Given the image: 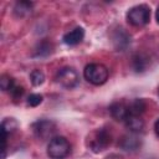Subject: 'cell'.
Masks as SVG:
<instances>
[{
	"mask_svg": "<svg viewBox=\"0 0 159 159\" xmlns=\"http://www.w3.org/2000/svg\"><path fill=\"white\" fill-rule=\"evenodd\" d=\"M112 142V135L106 128H99L91 132L87 137V145L93 153H99L107 149Z\"/></svg>",
	"mask_w": 159,
	"mask_h": 159,
	"instance_id": "cell-1",
	"label": "cell"
},
{
	"mask_svg": "<svg viewBox=\"0 0 159 159\" xmlns=\"http://www.w3.org/2000/svg\"><path fill=\"white\" fill-rule=\"evenodd\" d=\"M83 76L89 83H92L94 86H101L107 82L109 71L102 63H89L84 67Z\"/></svg>",
	"mask_w": 159,
	"mask_h": 159,
	"instance_id": "cell-2",
	"label": "cell"
},
{
	"mask_svg": "<svg viewBox=\"0 0 159 159\" xmlns=\"http://www.w3.org/2000/svg\"><path fill=\"white\" fill-rule=\"evenodd\" d=\"M71 152V144L65 137H53L47 145V155L51 159H63Z\"/></svg>",
	"mask_w": 159,
	"mask_h": 159,
	"instance_id": "cell-3",
	"label": "cell"
},
{
	"mask_svg": "<svg viewBox=\"0 0 159 159\" xmlns=\"http://www.w3.org/2000/svg\"><path fill=\"white\" fill-rule=\"evenodd\" d=\"M127 20L132 26H145L150 20V9L147 5H137L127 12Z\"/></svg>",
	"mask_w": 159,
	"mask_h": 159,
	"instance_id": "cell-4",
	"label": "cell"
},
{
	"mask_svg": "<svg viewBox=\"0 0 159 159\" xmlns=\"http://www.w3.org/2000/svg\"><path fill=\"white\" fill-rule=\"evenodd\" d=\"M55 80L63 88L72 89V88H75L78 84L80 76H78V73H77V71L75 68H72V67H63V68L58 70V72L56 73Z\"/></svg>",
	"mask_w": 159,
	"mask_h": 159,
	"instance_id": "cell-5",
	"label": "cell"
},
{
	"mask_svg": "<svg viewBox=\"0 0 159 159\" xmlns=\"http://www.w3.org/2000/svg\"><path fill=\"white\" fill-rule=\"evenodd\" d=\"M32 132L35 137L41 140H51L56 132V124L50 119H40L32 124Z\"/></svg>",
	"mask_w": 159,
	"mask_h": 159,
	"instance_id": "cell-6",
	"label": "cell"
},
{
	"mask_svg": "<svg viewBox=\"0 0 159 159\" xmlns=\"http://www.w3.org/2000/svg\"><path fill=\"white\" fill-rule=\"evenodd\" d=\"M109 112L116 120H122V122H124V119L129 114L128 106L124 102H113L109 106Z\"/></svg>",
	"mask_w": 159,
	"mask_h": 159,
	"instance_id": "cell-7",
	"label": "cell"
},
{
	"mask_svg": "<svg viewBox=\"0 0 159 159\" xmlns=\"http://www.w3.org/2000/svg\"><path fill=\"white\" fill-rule=\"evenodd\" d=\"M124 123H125V127H127L132 133H134V134L140 133V132H143V129H144V120H143L142 117L138 116V114H132V113H129V114L127 116V118L124 119Z\"/></svg>",
	"mask_w": 159,
	"mask_h": 159,
	"instance_id": "cell-8",
	"label": "cell"
},
{
	"mask_svg": "<svg viewBox=\"0 0 159 159\" xmlns=\"http://www.w3.org/2000/svg\"><path fill=\"white\" fill-rule=\"evenodd\" d=\"M83 37H84V30H83L82 27H76V29H73V30L66 32V34L63 35L62 40H63V42H65L66 45H68V46H76V45H78L80 42H82Z\"/></svg>",
	"mask_w": 159,
	"mask_h": 159,
	"instance_id": "cell-9",
	"label": "cell"
},
{
	"mask_svg": "<svg viewBox=\"0 0 159 159\" xmlns=\"http://www.w3.org/2000/svg\"><path fill=\"white\" fill-rule=\"evenodd\" d=\"M119 147L127 152H134L140 147V140L135 135H124L119 140Z\"/></svg>",
	"mask_w": 159,
	"mask_h": 159,
	"instance_id": "cell-10",
	"label": "cell"
},
{
	"mask_svg": "<svg viewBox=\"0 0 159 159\" xmlns=\"http://www.w3.org/2000/svg\"><path fill=\"white\" fill-rule=\"evenodd\" d=\"M17 129V122L14 118H5L1 123V140L6 142L7 137Z\"/></svg>",
	"mask_w": 159,
	"mask_h": 159,
	"instance_id": "cell-11",
	"label": "cell"
},
{
	"mask_svg": "<svg viewBox=\"0 0 159 159\" xmlns=\"http://www.w3.org/2000/svg\"><path fill=\"white\" fill-rule=\"evenodd\" d=\"M31 9H32V2H30V1H19L14 6V14L17 17H22V16L29 15L31 12Z\"/></svg>",
	"mask_w": 159,
	"mask_h": 159,
	"instance_id": "cell-12",
	"label": "cell"
},
{
	"mask_svg": "<svg viewBox=\"0 0 159 159\" xmlns=\"http://www.w3.org/2000/svg\"><path fill=\"white\" fill-rule=\"evenodd\" d=\"M145 108H147V104H145L144 99H140V98L134 99V101L128 106L129 113H132V114H138V116H142V113L145 111Z\"/></svg>",
	"mask_w": 159,
	"mask_h": 159,
	"instance_id": "cell-13",
	"label": "cell"
},
{
	"mask_svg": "<svg viewBox=\"0 0 159 159\" xmlns=\"http://www.w3.org/2000/svg\"><path fill=\"white\" fill-rule=\"evenodd\" d=\"M16 84H15V82H14V78L12 77H10L9 75H2L1 77H0V87H1V89L2 91H9V92H11V89L15 87Z\"/></svg>",
	"mask_w": 159,
	"mask_h": 159,
	"instance_id": "cell-14",
	"label": "cell"
},
{
	"mask_svg": "<svg viewBox=\"0 0 159 159\" xmlns=\"http://www.w3.org/2000/svg\"><path fill=\"white\" fill-rule=\"evenodd\" d=\"M30 81L32 83V86L37 87V86H41L45 81V75L42 71L40 70H34L31 73H30Z\"/></svg>",
	"mask_w": 159,
	"mask_h": 159,
	"instance_id": "cell-15",
	"label": "cell"
},
{
	"mask_svg": "<svg viewBox=\"0 0 159 159\" xmlns=\"http://www.w3.org/2000/svg\"><path fill=\"white\" fill-rule=\"evenodd\" d=\"M51 50H52L51 43H48L47 41H42L39 43V46L36 48V55L37 56H47L51 53Z\"/></svg>",
	"mask_w": 159,
	"mask_h": 159,
	"instance_id": "cell-16",
	"label": "cell"
},
{
	"mask_svg": "<svg viewBox=\"0 0 159 159\" xmlns=\"http://www.w3.org/2000/svg\"><path fill=\"white\" fill-rule=\"evenodd\" d=\"M124 34H125V31H124L123 29H118V31H117L116 35H114V42H116V46H117L118 48H124V47L129 43V41L122 40V36H124Z\"/></svg>",
	"mask_w": 159,
	"mask_h": 159,
	"instance_id": "cell-17",
	"label": "cell"
},
{
	"mask_svg": "<svg viewBox=\"0 0 159 159\" xmlns=\"http://www.w3.org/2000/svg\"><path fill=\"white\" fill-rule=\"evenodd\" d=\"M133 67L135 71H143L145 68V58H143L142 55H135L133 57Z\"/></svg>",
	"mask_w": 159,
	"mask_h": 159,
	"instance_id": "cell-18",
	"label": "cell"
},
{
	"mask_svg": "<svg viewBox=\"0 0 159 159\" xmlns=\"http://www.w3.org/2000/svg\"><path fill=\"white\" fill-rule=\"evenodd\" d=\"M42 102V96L39 93H31L27 97V106L30 107H37Z\"/></svg>",
	"mask_w": 159,
	"mask_h": 159,
	"instance_id": "cell-19",
	"label": "cell"
},
{
	"mask_svg": "<svg viewBox=\"0 0 159 159\" xmlns=\"http://www.w3.org/2000/svg\"><path fill=\"white\" fill-rule=\"evenodd\" d=\"M22 93H24V88H22L21 86H15V87L11 89V92H10V94L12 96L14 99H19V98L22 96Z\"/></svg>",
	"mask_w": 159,
	"mask_h": 159,
	"instance_id": "cell-20",
	"label": "cell"
},
{
	"mask_svg": "<svg viewBox=\"0 0 159 159\" xmlns=\"http://www.w3.org/2000/svg\"><path fill=\"white\" fill-rule=\"evenodd\" d=\"M154 129H155V133H157V135L159 137V118L155 120V124H154Z\"/></svg>",
	"mask_w": 159,
	"mask_h": 159,
	"instance_id": "cell-21",
	"label": "cell"
},
{
	"mask_svg": "<svg viewBox=\"0 0 159 159\" xmlns=\"http://www.w3.org/2000/svg\"><path fill=\"white\" fill-rule=\"evenodd\" d=\"M155 17H157V21H158V24H159V7H158V10H157V14H155Z\"/></svg>",
	"mask_w": 159,
	"mask_h": 159,
	"instance_id": "cell-22",
	"label": "cell"
},
{
	"mask_svg": "<svg viewBox=\"0 0 159 159\" xmlns=\"http://www.w3.org/2000/svg\"><path fill=\"white\" fill-rule=\"evenodd\" d=\"M158 94H159V87H158Z\"/></svg>",
	"mask_w": 159,
	"mask_h": 159,
	"instance_id": "cell-23",
	"label": "cell"
}]
</instances>
